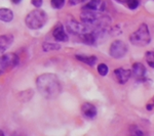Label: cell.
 Instances as JSON below:
<instances>
[{"instance_id":"obj_17","label":"cell","mask_w":154,"mask_h":136,"mask_svg":"<svg viewBox=\"0 0 154 136\" xmlns=\"http://www.w3.org/2000/svg\"><path fill=\"white\" fill-rule=\"evenodd\" d=\"M34 91L32 89H27V90L23 91V92H20L18 94V99L20 101H23V102H26V101H29L33 97Z\"/></svg>"},{"instance_id":"obj_8","label":"cell","mask_w":154,"mask_h":136,"mask_svg":"<svg viewBox=\"0 0 154 136\" xmlns=\"http://www.w3.org/2000/svg\"><path fill=\"white\" fill-rule=\"evenodd\" d=\"M106 8V4L104 0H89L88 3L85 6L82 7V9H88V10L102 12Z\"/></svg>"},{"instance_id":"obj_9","label":"cell","mask_w":154,"mask_h":136,"mask_svg":"<svg viewBox=\"0 0 154 136\" xmlns=\"http://www.w3.org/2000/svg\"><path fill=\"white\" fill-rule=\"evenodd\" d=\"M53 37L56 41L59 42H66L68 41V35H67L64 26L61 23H59L54 27V31H53Z\"/></svg>"},{"instance_id":"obj_26","label":"cell","mask_w":154,"mask_h":136,"mask_svg":"<svg viewBox=\"0 0 154 136\" xmlns=\"http://www.w3.org/2000/svg\"><path fill=\"white\" fill-rule=\"evenodd\" d=\"M115 1L119 2V3H125V2H126V0H115Z\"/></svg>"},{"instance_id":"obj_5","label":"cell","mask_w":154,"mask_h":136,"mask_svg":"<svg viewBox=\"0 0 154 136\" xmlns=\"http://www.w3.org/2000/svg\"><path fill=\"white\" fill-rule=\"evenodd\" d=\"M66 29L69 33L74 34V35H83V34L89 33L91 28L88 25L82 23V22H76V21H70L66 24Z\"/></svg>"},{"instance_id":"obj_6","label":"cell","mask_w":154,"mask_h":136,"mask_svg":"<svg viewBox=\"0 0 154 136\" xmlns=\"http://www.w3.org/2000/svg\"><path fill=\"white\" fill-rule=\"evenodd\" d=\"M128 52V46L123 41L116 40L110 46V55L114 58H121Z\"/></svg>"},{"instance_id":"obj_19","label":"cell","mask_w":154,"mask_h":136,"mask_svg":"<svg viewBox=\"0 0 154 136\" xmlns=\"http://www.w3.org/2000/svg\"><path fill=\"white\" fill-rule=\"evenodd\" d=\"M145 58L148 65L150 66L151 68L154 69V52H152V51H147L145 55Z\"/></svg>"},{"instance_id":"obj_7","label":"cell","mask_w":154,"mask_h":136,"mask_svg":"<svg viewBox=\"0 0 154 136\" xmlns=\"http://www.w3.org/2000/svg\"><path fill=\"white\" fill-rule=\"evenodd\" d=\"M80 19L81 22L86 25H95L97 22H100L101 19V14L100 12L88 10V9H82V12L80 14Z\"/></svg>"},{"instance_id":"obj_3","label":"cell","mask_w":154,"mask_h":136,"mask_svg":"<svg viewBox=\"0 0 154 136\" xmlns=\"http://www.w3.org/2000/svg\"><path fill=\"white\" fill-rule=\"evenodd\" d=\"M150 40V33H149L148 26L146 24L141 25L130 37L131 43L135 46H139V47H143V46L148 45Z\"/></svg>"},{"instance_id":"obj_13","label":"cell","mask_w":154,"mask_h":136,"mask_svg":"<svg viewBox=\"0 0 154 136\" xmlns=\"http://www.w3.org/2000/svg\"><path fill=\"white\" fill-rule=\"evenodd\" d=\"M12 42H14V36L11 34H4L0 36V51L3 52L6 49H8Z\"/></svg>"},{"instance_id":"obj_25","label":"cell","mask_w":154,"mask_h":136,"mask_svg":"<svg viewBox=\"0 0 154 136\" xmlns=\"http://www.w3.org/2000/svg\"><path fill=\"white\" fill-rule=\"evenodd\" d=\"M21 1H22V0H11V2H12V3H14V4L21 3Z\"/></svg>"},{"instance_id":"obj_14","label":"cell","mask_w":154,"mask_h":136,"mask_svg":"<svg viewBox=\"0 0 154 136\" xmlns=\"http://www.w3.org/2000/svg\"><path fill=\"white\" fill-rule=\"evenodd\" d=\"M14 19V12L9 8H0V21L9 23Z\"/></svg>"},{"instance_id":"obj_10","label":"cell","mask_w":154,"mask_h":136,"mask_svg":"<svg viewBox=\"0 0 154 136\" xmlns=\"http://www.w3.org/2000/svg\"><path fill=\"white\" fill-rule=\"evenodd\" d=\"M114 75H115V78L117 80L118 83L120 84H125L128 81V79L131 78V71L130 70H125V69L119 68L116 69L114 71Z\"/></svg>"},{"instance_id":"obj_18","label":"cell","mask_w":154,"mask_h":136,"mask_svg":"<svg viewBox=\"0 0 154 136\" xmlns=\"http://www.w3.org/2000/svg\"><path fill=\"white\" fill-rule=\"evenodd\" d=\"M61 48V46L59 44H56V43H51V42H44L42 44V49L43 51L48 52V51H54V50H59Z\"/></svg>"},{"instance_id":"obj_1","label":"cell","mask_w":154,"mask_h":136,"mask_svg":"<svg viewBox=\"0 0 154 136\" xmlns=\"http://www.w3.org/2000/svg\"><path fill=\"white\" fill-rule=\"evenodd\" d=\"M36 86L39 93L48 99H54L61 93L62 87L58 76L54 74H42L36 79Z\"/></svg>"},{"instance_id":"obj_21","label":"cell","mask_w":154,"mask_h":136,"mask_svg":"<svg viewBox=\"0 0 154 136\" xmlns=\"http://www.w3.org/2000/svg\"><path fill=\"white\" fill-rule=\"evenodd\" d=\"M125 4L130 9H136L140 5V1L139 0H126Z\"/></svg>"},{"instance_id":"obj_23","label":"cell","mask_w":154,"mask_h":136,"mask_svg":"<svg viewBox=\"0 0 154 136\" xmlns=\"http://www.w3.org/2000/svg\"><path fill=\"white\" fill-rule=\"evenodd\" d=\"M86 0H69V5L71 6H75L78 5V4H81L83 2H85Z\"/></svg>"},{"instance_id":"obj_20","label":"cell","mask_w":154,"mask_h":136,"mask_svg":"<svg viewBox=\"0 0 154 136\" xmlns=\"http://www.w3.org/2000/svg\"><path fill=\"white\" fill-rule=\"evenodd\" d=\"M109 72V68L108 66L105 65V64H100L98 66V73L100 74L101 76H106Z\"/></svg>"},{"instance_id":"obj_27","label":"cell","mask_w":154,"mask_h":136,"mask_svg":"<svg viewBox=\"0 0 154 136\" xmlns=\"http://www.w3.org/2000/svg\"><path fill=\"white\" fill-rule=\"evenodd\" d=\"M3 135H4L3 131H1V130H0V136H3Z\"/></svg>"},{"instance_id":"obj_16","label":"cell","mask_w":154,"mask_h":136,"mask_svg":"<svg viewBox=\"0 0 154 136\" xmlns=\"http://www.w3.org/2000/svg\"><path fill=\"white\" fill-rule=\"evenodd\" d=\"M80 36H81L82 42H84L85 44H88V45H94L97 41V36L93 32H89V33L83 34V35H80Z\"/></svg>"},{"instance_id":"obj_15","label":"cell","mask_w":154,"mask_h":136,"mask_svg":"<svg viewBox=\"0 0 154 136\" xmlns=\"http://www.w3.org/2000/svg\"><path fill=\"white\" fill-rule=\"evenodd\" d=\"M75 58L78 59V61H80L81 63H84L85 65H88L91 67L95 66L97 64V61H98L96 56H94V55L88 56V55H83V54H80V55H79V54H76Z\"/></svg>"},{"instance_id":"obj_2","label":"cell","mask_w":154,"mask_h":136,"mask_svg":"<svg viewBox=\"0 0 154 136\" xmlns=\"http://www.w3.org/2000/svg\"><path fill=\"white\" fill-rule=\"evenodd\" d=\"M48 22V14L40 8L31 10L25 19V24L31 30L41 29Z\"/></svg>"},{"instance_id":"obj_4","label":"cell","mask_w":154,"mask_h":136,"mask_svg":"<svg viewBox=\"0 0 154 136\" xmlns=\"http://www.w3.org/2000/svg\"><path fill=\"white\" fill-rule=\"evenodd\" d=\"M20 63V58L16 53L8 52L0 56V76L11 72Z\"/></svg>"},{"instance_id":"obj_12","label":"cell","mask_w":154,"mask_h":136,"mask_svg":"<svg viewBox=\"0 0 154 136\" xmlns=\"http://www.w3.org/2000/svg\"><path fill=\"white\" fill-rule=\"evenodd\" d=\"M131 73L134 76L138 79V80H144L146 75V69L141 63H136L133 65V69H131Z\"/></svg>"},{"instance_id":"obj_22","label":"cell","mask_w":154,"mask_h":136,"mask_svg":"<svg viewBox=\"0 0 154 136\" xmlns=\"http://www.w3.org/2000/svg\"><path fill=\"white\" fill-rule=\"evenodd\" d=\"M51 4L54 8L60 9L65 5V0H51Z\"/></svg>"},{"instance_id":"obj_11","label":"cell","mask_w":154,"mask_h":136,"mask_svg":"<svg viewBox=\"0 0 154 136\" xmlns=\"http://www.w3.org/2000/svg\"><path fill=\"white\" fill-rule=\"evenodd\" d=\"M81 112L86 119H94L97 116V108L89 102H85L81 105Z\"/></svg>"},{"instance_id":"obj_24","label":"cell","mask_w":154,"mask_h":136,"mask_svg":"<svg viewBox=\"0 0 154 136\" xmlns=\"http://www.w3.org/2000/svg\"><path fill=\"white\" fill-rule=\"evenodd\" d=\"M32 5H34L37 8H40L42 3H43V0H31Z\"/></svg>"},{"instance_id":"obj_28","label":"cell","mask_w":154,"mask_h":136,"mask_svg":"<svg viewBox=\"0 0 154 136\" xmlns=\"http://www.w3.org/2000/svg\"><path fill=\"white\" fill-rule=\"evenodd\" d=\"M154 108V97H153V103H152V108Z\"/></svg>"}]
</instances>
